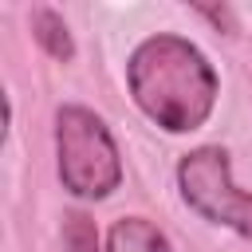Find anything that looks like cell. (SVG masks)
<instances>
[{
    "mask_svg": "<svg viewBox=\"0 0 252 252\" xmlns=\"http://www.w3.org/2000/svg\"><path fill=\"white\" fill-rule=\"evenodd\" d=\"M63 248L67 252H98V232L87 213H71L63 220Z\"/></svg>",
    "mask_w": 252,
    "mask_h": 252,
    "instance_id": "obj_6",
    "label": "cell"
},
{
    "mask_svg": "<svg viewBox=\"0 0 252 252\" xmlns=\"http://www.w3.org/2000/svg\"><path fill=\"white\" fill-rule=\"evenodd\" d=\"M32 32H35L39 47H43L51 59H59V63L75 59V39H71V32H67V20H63L55 8H35V12H32Z\"/></svg>",
    "mask_w": 252,
    "mask_h": 252,
    "instance_id": "obj_5",
    "label": "cell"
},
{
    "mask_svg": "<svg viewBox=\"0 0 252 252\" xmlns=\"http://www.w3.org/2000/svg\"><path fill=\"white\" fill-rule=\"evenodd\" d=\"M181 201L209 224H224L240 236H252V193L236 189L232 161L220 146H197L177 161Z\"/></svg>",
    "mask_w": 252,
    "mask_h": 252,
    "instance_id": "obj_3",
    "label": "cell"
},
{
    "mask_svg": "<svg viewBox=\"0 0 252 252\" xmlns=\"http://www.w3.org/2000/svg\"><path fill=\"white\" fill-rule=\"evenodd\" d=\"M126 83H130L138 110L169 134L201 130L220 91V79L213 63L205 59V51L173 32L146 35L130 51Z\"/></svg>",
    "mask_w": 252,
    "mask_h": 252,
    "instance_id": "obj_1",
    "label": "cell"
},
{
    "mask_svg": "<svg viewBox=\"0 0 252 252\" xmlns=\"http://www.w3.org/2000/svg\"><path fill=\"white\" fill-rule=\"evenodd\" d=\"M106 252H173L169 236L146 217H122L106 232Z\"/></svg>",
    "mask_w": 252,
    "mask_h": 252,
    "instance_id": "obj_4",
    "label": "cell"
},
{
    "mask_svg": "<svg viewBox=\"0 0 252 252\" xmlns=\"http://www.w3.org/2000/svg\"><path fill=\"white\" fill-rule=\"evenodd\" d=\"M55 158L59 181L71 197L102 201L122 181V158L110 126L91 106H59L55 114Z\"/></svg>",
    "mask_w": 252,
    "mask_h": 252,
    "instance_id": "obj_2",
    "label": "cell"
}]
</instances>
